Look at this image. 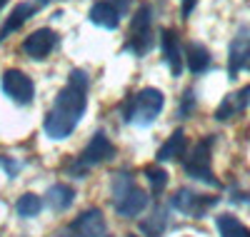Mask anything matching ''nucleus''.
Masks as SVG:
<instances>
[{"label": "nucleus", "instance_id": "obj_1", "mask_svg": "<svg viewBox=\"0 0 250 237\" xmlns=\"http://www.w3.org/2000/svg\"><path fill=\"white\" fill-rule=\"evenodd\" d=\"M88 73L85 70H70L68 85L55 95V102L45 115L43 130L50 140H65L75 133V127L88 107Z\"/></svg>", "mask_w": 250, "mask_h": 237}, {"label": "nucleus", "instance_id": "obj_2", "mask_svg": "<svg viewBox=\"0 0 250 237\" xmlns=\"http://www.w3.org/2000/svg\"><path fill=\"white\" fill-rule=\"evenodd\" d=\"M110 195H113L115 212L125 220H135L138 215H143V210L148 207V200H150L148 192H143V187L135 185L130 170H120L113 175Z\"/></svg>", "mask_w": 250, "mask_h": 237}, {"label": "nucleus", "instance_id": "obj_3", "mask_svg": "<svg viewBox=\"0 0 250 237\" xmlns=\"http://www.w3.org/2000/svg\"><path fill=\"white\" fill-rule=\"evenodd\" d=\"M165 107V95L158 88H143L135 95H130L123 105V122L148 127L158 120V115Z\"/></svg>", "mask_w": 250, "mask_h": 237}, {"label": "nucleus", "instance_id": "obj_4", "mask_svg": "<svg viewBox=\"0 0 250 237\" xmlns=\"http://www.w3.org/2000/svg\"><path fill=\"white\" fill-rule=\"evenodd\" d=\"M213 145H215V138H213V135L198 140V142L190 147V153H185V158H183V170H185L188 178H193V180H198V182L220 187L215 172H213V167H210Z\"/></svg>", "mask_w": 250, "mask_h": 237}, {"label": "nucleus", "instance_id": "obj_5", "mask_svg": "<svg viewBox=\"0 0 250 237\" xmlns=\"http://www.w3.org/2000/svg\"><path fill=\"white\" fill-rule=\"evenodd\" d=\"M153 8L148 3H143L133 20H130V30H128V40H125V45L123 50L125 53H133L135 58H143V55H148L150 48H153Z\"/></svg>", "mask_w": 250, "mask_h": 237}, {"label": "nucleus", "instance_id": "obj_6", "mask_svg": "<svg viewBox=\"0 0 250 237\" xmlns=\"http://www.w3.org/2000/svg\"><path fill=\"white\" fill-rule=\"evenodd\" d=\"M115 158V145L110 142V138L105 135V133H95L93 138H90V142L85 145V150L80 153V158L68 167V172L73 178H78V180H83L88 175V170L90 167H95V165H100V162H108V160H113Z\"/></svg>", "mask_w": 250, "mask_h": 237}, {"label": "nucleus", "instance_id": "obj_7", "mask_svg": "<svg viewBox=\"0 0 250 237\" xmlns=\"http://www.w3.org/2000/svg\"><path fill=\"white\" fill-rule=\"evenodd\" d=\"M220 202V198L215 195H203V192H195L190 187H180L175 190V195L170 198V207L180 215H185V217H203V215H208L215 205Z\"/></svg>", "mask_w": 250, "mask_h": 237}, {"label": "nucleus", "instance_id": "obj_8", "mask_svg": "<svg viewBox=\"0 0 250 237\" xmlns=\"http://www.w3.org/2000/svg\"><path fill=\"white\" fill-rule=\"evenodd\" d=\"M0 90L5 98H10L15 105H30L35 98V82L18 68H8L0 75Z\"/></svg>", "mask_w": 250, "mask_h": 237}, {"label": "nucleus", "instance_id": "obj_9", "mask_svg": "<svg viewBox=\"0 0 250 237\" xmlns=\"http://www.w3.org/2000/svg\"><path fill=\"white\" fill-rule=\"evenodd\" d=\"M108 232V225H105V217L98 207H90L85 212H80L78 217L62 230L58 232L55 237H105Z\"/></svg>", "mask_w": 250, "mask_h": 237}, {"label": "nucleus", "instance_id": "obj_10", "mask_svg": "<svg viewBox=\"0 0 250 237\" xmlns=\"http://www.w3.org/2000/svg\"><path fill=\"white\" fill-rule=\"evenodd\" d=\"M128 10H130V0H98V3H93L88 18L98 28L115 30L120 20L128 15Z\"/></svg>", "mask_w": 250, "mask_h": 237}, {"label": "nucleus", "instance_id": "obj_11", "mask_svg": "<svg viewBox=\"0 0 250 237\" xmlns=\"http://www.w3.org/2000/svg\"><path fill=\"white\" fill-rule=\"evenodd\" d=\"M245 68H250V28L243 25L228 45V75L235 80Z\"/></svg>", "mask_w": 250, "mask_h": 237}, {"label": "nucleus", "instance_id": "obj_12", "mask_svg": "<svg viewBox=\"0 0 250 237\" xmlns=\"http://www.w3.org/2000/svg\"><path fill=\"white\" fill-rule=\"evenodd\" d=\"M58 42H60V38L53 28H38L23 40V48L20 50L33 60H43L58 48Z\"/></svg>", "mask_w": 250, "mask_h": 237}, {"label": "nucleus", "instance_id": "obj_13", "mask_svg": "<svg viewBox=\"0 0 250 237\" xmlns=\"http://www.w3.org/2000/svg\"><path fill=\"white\" fill-rule=\"evenodd\" d=\"M160 50H163V60L168 65L173 78L183 75V45H180V38L173 28H163L160 30Z\"/></svg>", "mask_w": 250, "mask_h": 237}, {"label": "nucleus", "instance_id": "obj_14", "mask_svg": "<svg viewBox=\"0 0 250 237\" xmlns=\"http://www.w3.org/2000/svg\"><path fill=\"white\" fill-rule=\"evenodd\" d=\"M248 107H250V85H245V88H240L238 93H230V95L223 98V102L215 110V120H220V122L233 120L243 110H248Z\"/></svg>", "mask_w": 250, "mask_h": 237}, {"label": "nucleus", "instance_id": "obj_15", "mask_svg": "<svg viewBox=\"0 0 250 237\" xmlns=\"http://www.w3.org/2000/svg\"><path fill=\"white\" fill-rule=\"evenodd\" d=\"M35 10H38V3H30V0H25V3H18V5L8 13V18L3 20V28H0V42L8 40L13 33H18L20 28H23L28 20L35 15Z\"/></svg>", "mask_w": 250, "mask_h": 237}, {"label": "nucleus", "instance_id": "obj_16", "mask_svg": "<svg viewBox=\"0 0 250 237\" xmlns=\"http://www.w3.org/2000/svg\"><path fill=\"white\" fill-rule=\"evenodd\" d=\"M183 60H185L188 70H190L193 75H203V73L210 70V65H213V55H210V50H208L203 42H188Z\"/></svg>", "mask_w": 250, "mask_h": 237}, {"label": "nucleus", "instance_id": "obj_17", "mask_svg": "<svg viewBox=\"0 0 250 237\" xmlns=\"http://www.w3.org/2000/svg\"><path fill=\"white\" fill-rule=\"evenodd\" d=\"M188 153V138H185V130H175L168 140H165L158 150V162H173V160H183Z\"/></svg>", "mask_w": 250, "mask_h": 237}, {"label": "nucleus", "instance_id": "obj_18", "mask_svg": "<svg viewBox=\"0 0 250 237\" xmlns=\"http://www.w3.org/2000/svg\"><path fill=\"white\" fill-rule=\"evenodd\" d=\"M75 202V190L65 182H55L48 192H45V205L53 212H65L70 205Z\"/></svg>", "mask_w": 250, "mask_h": 237}, {"label": "nucleus", "instance_id": "obj_19", "mask_svg": "<svg viewBox=\"0 0 250 237\" xmlns=\"http://www.w3.org/2000/svg\"><path fill=\"white\" fill-rule=\"evenodd\" d=\"M165 230H168V210L163 205H155L148 212V217L140 220V232L145 237H163Z\"/></svg>", "mask_w": 250, "mask_h": 237}, {"label": "nucleus", "instance_id": "obj_20", "mask_svg": "<svg viewBox=\"0 0 250 237\" xmlns=\"http://www.w3.org/2000/svg\"><path fill=\"white\" fill-rule=\"evenodd\" d=\"M220 237H250V227H245L233 215H218L215 217Z\"/></svg>", "mask_w": 250, "mask_h": 237}, {"label": "nucleus", "instance_id": "obj_21", "mask_svg": "<svg viewBox=\"0 0 250 237\" xmlns=\"http://www.w3.org/2000/svg\"><path fill=\"white\" fill-rule=\"evenodd\" d=\"M143 175H145V180H148L153 195H160V192L168 187V172H165L160 165H148L143 170Z\"/></svg>", "mask_w": 250, "mask_h": 237}, {"label": "nucleus", "instance_id": "obj_22", "mask_svg": "<svg viewBox=\"0 0 250 237\" xmlns=\"http://www.w3.org/2000/svg\"><path fill=\"white\" fill-rule=\"evenodd\" d=\"M40 210H43V200H40L38 195H33V192L20 195L18 202H15V212L20 215V217H35Z\"/></svg>", "mask_w": 250, "mask_h": 237}, {"label": "nucleus", "instance_id": "obj_23", "mask_svg": "<svg viewBox=\"0 0 250 237\" xmlns=\"http://www.w3.org/2000/svg\"><path fill=\"white\" fill-rule=\"evenodd\" d=\"M195 110V90L193 88H188L180 98V105H178V118L185 120V118H190V113Z\"/></svg>", "mask_w": 250, "mask_h": 237}, {"label": "nucleus", "instance_id": "obj_24", "mask_svg": "<svg viewBox=\"0 0 250 237\" xmlns=\"http://www.w3.org/2000/svg\"><path fill=\"white\" fill-rule=\"evenodd\" d=\"M0 167H5L8 178H15L18 170H20V162H15V160H10V158H3V155H0Z\"/></svg>", "mask_w": 250, "mask_h": 237}, {"label": "nucleus", "instance_id": "obj_25", "mask_svg": "<svg viewBox=\"0 0 250 237\" xmlns=\"http://www.w3.org/2000/svg\"><path fill=\"white\" fill-rule=\"evenodd\" d=\"M195 5H198V0H180V15H183V20H188L193 15Z\"/></svg>", "mask_w": 250, "mask_h": 237}, {"label": "nucleus", "instance_id": "obj_26", "mask_svg": "<svg viewBox=\"0 0 250 237\" xmlns=\"http://www.w3.org/2000/svg\"><path fill=\"white\" fill-rule=\"evenodd\" d=\"M5 5H8V0H0V10H3Z\"/></svg>", "mask_w": 250, "mask_h": 237}, {"label": "nucleus", "instance_id": "obj_27", "mask_svg": "<svg viewBox=\"0 0 250 237\" xmlns=\"http://www.w3.org/2000/svg\"><path fill=\"white\" fill-rule=\"evenodd\" d=\"M128 237H138V235H128Z\"/></svg>", "mask_w": 250, "mask_h": 237}]
</instances>
